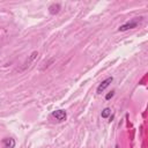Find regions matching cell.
<instances>
[{"instance_id":"cell-1","label":"cell","mask_w":148,"mask_h":148,"mask_svg":"<svg viewBox=\"0 0 148 148\" xmlns=\"http://www.w3.org/2000/svg\"><path fill=\"white\" fill-rule=\"evenodd\" d=\"M113 81V77L112 76H109V77H106L105 80H103L99 84H98V87H97V89H96V92L97 94H102L109 86H110V83Z\"/></svg>"},{"instance_id":"cell-2","label":"cell","mask_w":148,"mask_h":148,"mask_svg":"<svg viewBox=\"0 0 148 148\" xmlns=\"http://www.w3.org/2000/svg\"><path fill=\"white\" fill-rule=\"evenodd\" d=\"M138 24H139L138 20H132V21L126 22L125 24L120 25V27L118 28V31H127V30H130V29H134V28L138 27Z\"/></svg>"},{"instance_id":"cell-3","label":"cell","mask_w":148,"mask_h":148,"mask_svg":"<svg viewBox=\"0 0 148 148\" xmlns=\"http://www.w3.org/2000/svg\"><path fill=\"white\" fill-rule=\"evenodd\" d=\"M52 116L58 120V121H64L66 120L67 118V112L65 110H56V111H52Z\"/></svg>"},{"instance_id":"cell-4","label":"cell","mask_w":148,"mask_h":148,"mask_svg":"<svg viewBox=\"0 0 148 148\" xmlns=\"http://www.w3.org/2000/svg\"><path fill=\"white\" fill-rule=\"evenodd\" d=\"M3 148H14L15 147V140L13 138H6L2 140Z\"/></svg>"},{"instance_id":"cell-5","label":"cell","mask_w":148,"mask_h":148,"mask_svg":"<svg viewBox=\"0 0 148 148\" xmlns=\"http://www.w3.org/2000/svg\"><path fill=\"white\" fill-rule=\"evenodd\" d=\"M60 10V3H52L50 7H49V13L51 15H56L58 14Z\"/></svg>"},{"instance_id":"cell-6","label":"cell","mask_w":148,"mask_h":148,"mask_svg":"<svg viewBox=\"0 0 148 148\" xmlns=\"http://www.w3.org/2000/svg\"><path fill=\"white\" fill-rule=\"evenodd\" d=\"M102 118H109L111 116V109L110 108H104L102 110V113H101Z\"/></svg>"},{"instance_id":"cell-7","label":"cell","mask_w":148,"mask_h":148,"mask_svg":"<svg viewBox=\"0 0 148 148\" xmlns=\"http://www.w3.org/2000/svg\"><path fill=\"white\" fill-rule=\"evenodd\" d=\"M113 96H114V91L112 90V91H110V92H108V94L105 95V99H106V101H109V99H110V98H112Z\"/></svg>"},{"instance_id":"cell-8","label":"cell","mask_w":148,"mask_h":148,"mask_svg":"<svg viewBox=\"0 0 148 148\" xmlns=\"http://www.w3.org/2000/svg\"><path fill=\"white\" fill-rule=\"evenodd\" d=\"M114 148H120V147H119V145H116V147H114Z\"/></svg>"}]
</instances>
